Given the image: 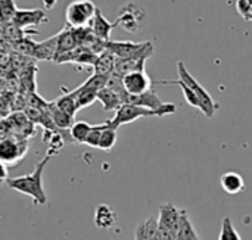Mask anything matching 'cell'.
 I'll use <instances>...</instances> for the list:
<instances>
[{"label":"cell","mask_w":252,"mask_h":240,"mask_svg":"<svg viewBox=\"0 0 252 240\" xmlns=\"http://www.w3.org/2000/svg\"><path fill=\"white\" fill-rule=\"evenodd\" d=\"M49 161H50V156H44L35 165L34 171H31L30 174H25V176L9 179L6 184L12 190L30 196L35 205H38V207L46 205L47 196H46V190L43 187V171H44L46 165L49 164Z\"/></svg>","instance_id":"cell-1"},{"label":"cell","mask_w":252,"mask_h":240,"mask_svg":"<svg viewBox=\"0 0 252 240\" xmlns=\"http://www.w3.org/2000/svg\"><path fill=\"white\" fill-rule=\"evenodd\" d=\"M177 72H179V77H180L179 80H182L183 83H186L193 90V93L196 94V97H198V100L201 103V109L199 111L207 118H213L216 115V112L220 109V103H217L211 97V94L199 84V81L189 72V69L186 68L185 62H182V60L177 62Z\"/></svg>","instance_id":"cell-2"},{"label":"cell","mask_w":252,"mask_h":240,"mask_svg":"<svg viewBox=\"0 0 252 240\" xmlns=\"http://www.w3.org/2000/svg\"><path fill=\"white\" fill-rule=\"evenodd\" d=\"M180 218L182 210L171 202L162 204L158 215V240H176L180 227Z\"/></svg>","instance_id":"cell-3"},{"label":"cell","mask_w":252,"mask_h":240,"mask_svg":"<svg viewBox=\"0 0 252 240\" xmlns=\"http://www.w3.org/2000/svg\"><path fill=\"white\" fill-rule=\"evenodd\" d=\"M148 22L146 10L137 3H126L121 6L117 16V27L123 28L127 32H139L145 28Z\"/></svg>","instance_id":"cell-4"},{"label":"cell","mask_w":252,"mask_h":240,"mask_svg":"<svg viewBox=\"0 0 252 240\" xmlns=\"http://www.w3.org/2000/svg\"><path fill=\"white\" fill-rule=\"evenodd\" d=\"M96 4L92 0H74L65 9L66 25L72 28L89 27L96 13Z\"/></svg>","instance_id":"cell-5"},{"label":"cell","mask_w":252,"mask_h":240,"mask_svg":"<svg viewBox=\"0 0 252 240\" xmlns=\"http://www.w3.org/2000/svg\"><path fill=\"white\" fill-rule=\"evenodd\" d=\"M123 103H130V105H137V106H143L152 111H158L161 114V118L170 114H174L177 111V106L174 103H164L158 94L152 90L142 93V94H128L126 93L123 96Z\"/></svg>","instance_id":"cell-6"},{"label":"cell","mask_w":252,"mask_h":240,"mask_svg":"<svg viewBox=\"0 0 252 240\" xmlns=\"http://www.w3.org/2000/svg\"><path fill=\"white\" fill-rule=\"evenodd\" d=\"M145 117H159L161 114L158 111H152L143 106H137V105H130V103H123L117 111L112 120L105 121V124L111 128H118L124 124H130L139 118H145Z\"/></svg>","instance_id":"cell-7"},{"label":"cell","mask_w":252,"mask_h":240,"mask_svg":"<svg viewBox=\"0 0 252 240\" xmlns=\"http://www.w3.org/2000/svg\"><path fill=\"white\" fill-rule=\"evenodd\" d=\"M105 49L112 52L117 59H128L140 55H154V44L151 41H105Z\"/></svg>","instance_id":"cell-8"},{"label":"cell","mask_w":252,"mask_h":240,"mask_svg":"<svg viewBox=\"0 0 252 240\" xmlns=\"http://www.w3.org/2000/svg\"><path fill=\"white\" fill-rule=\"evenodd\" d=\"M154 86H155V83H152V80L146 74V71H134V72H130L123 77V87H124L126 93H128V94L146 93V91L152 90Z\"/></svg>","instance_id":"cell-9"},{"label":"cell","mask_w":252,"mask_h":240,"mask_svg":"<svg viewBox=\"0 0 252 240\" xmlns=\"http://www.w3.org/2000/svg\"><path fill=\"white\" fill-rule=\"evenodd\" d=\"M27 152V142L15 139L0 140V161L7 164H15L24 158Z\"/></svg>","instance_id":"cell-10"},{"label":"cell","mask_w":252,"mask_h":240,"mask_svg":"<svg viewBox=\"0 0 252 240\" xmlns=\"http://www.w3.org/2000/svg\"><path fill=\"white\" fill-rule=\"evenodd\" d=\"M13 22L21 30H27L47 22V15L43 9H18Z\"/></svg>","instance_id":"cell-11"},{"label":"cell","mask_w":252,"mask_h":240,"mask_svg":"<svg viewBox=\"0 0 252 240\" xmlns=\"http://www.w3.org/2000/svg\"><path fill=\"white\" fill-rule=\"evenodd\" d=\"M115 27H117V24H115V22H109V21L103 16L102 10H100L99 7L96 9V13H94L93 19H92L90 24H89V28L92 30V32H93L97 38H100V40H103V41H108V40H109L111 31H112Z\"/></svg>","instance_id":"cell-12"},{"label":"cell","mask_w":252,"mask_h":240,"mask_svg":"<svg viewBox=\"0 0 252 240\" xmlns=\"http://www.w3.org/2000/svg\"><path fill=\"white\" fill-rule=\"evenodd\" d=\"M151 56L152 55H140L128 59H117L114 74H117L118 77H124L134 71H145V63Z\"/></svg>","instance_id":"cell-13"},{"label":"cell","mask_w":252,"mask_h":240,"mask_svg":"<svg viewBox=\"0 0 252 240\" xmlns=\"http://www.w3.org/2000/svg\"><path fill=\"white\" fill-rule=\"evenodd\" d=\"M94 226L99 230H109L117 223V212L106 204H99L93 214Z\"/></svg>","instance_id":"cell-14"},{"label":"cell","mask_w":252,"mask_h":240,"mask_svg":"<svg viewBox=\"0 0 252 240\" xmlns=\"http://www.w3.org/2000/svg\"><path fill=\"white\" fill-rule=\"evenodd\" d=\"M56 50H58V34H55L53 37L44 41L34 43L32 58L38 60H55Z\"/></svg>","instance_id":"cell-15"},{"label":"cell","mask_w":252,"mask_h":240,"mask_svg":"<svg viewBox=\"0 0 252 240\" xmlns=\"http://www.w3.org/2000/svg\"><path fill=\"white\" fill-rule=\"evenodd\" d=\"M78 47V41H77V35H75V30L72 27H65L61 32H58V50H56V56L65 55L72 52L74 49Z\"/></svg>","instance_id":"cell-16"},{"label":"cell","mask_w":252,"mask_h":240,"mask_svg":"<svg viewBox=\"0 0 252 240\" xmlns=\"http://www.w3.org/2000/svg\"><path fill=\"white\" fill-rule=\"evenodd\" d=\"M115 63H117V56L112 52L105 49L102 53L97 55V59L93 65L94 74L109 78L115 71Z\"/></svg>","instance_id":"cell-17"},{"label":"cell","mask_w":252,"mask_h":240,"mask_svg":"<svg viewBox=\"0 0 252 240\" xmlns=\"http://www.w3.org/2000/svg\"><path fill=\"white\" fill-rule=\"evenodd\" d=\"M220 183H221L223 190L229 195H239L241 192L245 190V180L236 171L224 173L220 179Z\"/></svg>","instance_id":"cell-18"},{"label":"cell","mask_w":252,"mask_h":240,"mask_svg":"<svg viewBox=\"0 0 252 240\" xmlns=\"http://www.w3.org/2000/svg\"><path fill=\"white\" fill-rule=\"evenodd\" d=\"M134 240H158V220L149 217L139 223L134 230Z\"/></svg>","instance_id":"cell-19"},{"label":"cell","mask_w":252,"mask_h":240,"mask_svg":"<svg viewBox=\"0 0 252 240\" xmlns=\"http://www.w3.org/2000/svg\"><path fill=\"white\" fill-rule=\"evenodd\" d=\"M97 100L102 103L105 111H117L123 105V96L109 87H103L97 93Z\"/></svg>","instance_id":"cell-20"},{"label":"cell","mask_w":252,"mask_h":240,"mask_svg":"<svg viewBox=\"0 0 252 240\" xmlns=\"http://www.w3.org/2000/svg\"><path fill=\"white\" fill-rule=\"evenodd\" d=\"M47 109H49V114L52 117V121H53L55 128H58V130H69L71 128V125L74 124V118L72 117L66 115L61 109H58L53 102L49 103Z\"/></svg>","instance_id":"cell-21"},{"label":"cell","mask_w":252,"mask_h":240,"mask_svg":"<svg viewBox=\"0 0 252 240\" xmlns=\"http://www.w3.org/2000/svg\"><path fill=\"white\" fill-rule=\"evenodd\" d=\"M176 240H201L186 210H182V218H180V227H179V233Z\"/></svg>","instance_id":"cell-22"},{"label":"cell","mask_w":252,"mask_h":240,"mask_svg":"<svg viewBox=\"0 0 252 240\" xmlns=\"http://www.w3.org/2000/svg\"><path fill=\"white\" fill-rule=\"evenodd\" d=\"M53 103L56 105L58 109H61L62 112H65L66 115H69V117H72V118L75 117V114H77V111H78L77 97H75L74 91H68V93L62 94V96H59Z\"/></svg>","instance_id":"cell-23"},{"label":"cell","mask_w":252,"mask_h":240,"mask_svg":"<svg viewBox=\"0 0 252 240\" xmlns=\"http://www.w3.org/2000/svg\"><path fill=\"white\" fill-rule=\"evenodd\" d=\"M92 130V125L86 121H77L71 125L69 128V137L74 143H80V145H84L86 143V139L89 136Z\"/></svg>","instance_id":"cell-24"},{"label":"cell","mask_w":252,"mask_h":240,"mask_svg":"<svg viewBox=\"0 0 252 240\" xmlns=\"http://www.w3.org/2000/svg\"><path fill=\"white\" fill-rule=\"evenodd\" d=\"M0 32L4 38H7L12 44L19 41L21 38H24V30H21L13 21L12 22H6L0 25Z\"/></svg>","instance_id":"cell-25"},{"label":"cell","mask_w":252,"mask_h":240,"mask_svg":"<svg viewBox=\"0 0 252 240\" xmlns=\"http://www.w3.org/2000/svg\"><path fill=\"white\" fill-rule=\"evenodd\" d=\"M105 124V122H103ZM117 143V130L115 128H111L105 124V128L102 131V136H100V140H99V148L100 150H105V152H109L112 150V148L115 146Z\"/></svg>","instance_id":"cell-26"},{"label":"cell","mask_w":252,"mask_h":240,"mask_svg":"<svg viewBox=\"0 0 252 240\" xmlns=\"http://www.w3.org/2000/svg\"><path fill=\"white\" fill-rule=\"evenodd\" d=\"M18 12V6L15 0H0V25L6 22H12Z\"/></svg>","instance_id":"cell-27"},{"label":"cell","mask_w":252,"mask_h":240,"mask_svg":"<svg viewBox=\"0 0 252 240\" xmlns=\"http://www.w3.org/2000/svg\"><path fill=\"white\" fill-rule=\"evenodd\" d=\"M219 240H242L238 230L233 226V221L230 217H224L223 223H221V229H220V235Z\"/></svg>","instance_id":"cell-28"},{"label":"cell","mask_w":252,"mask_h":240,"mask_svg":"<svg viewBox=\"0 0 252 240\" xmlns=\"http://www.w3.org/2000/svg\"><path fill=\"white\" fill-rule=\"evenodd\" d=\"M103 128H105V124H100V125H92V130H90V133H89V136H87V139H86V143H84V145H87V146H90V148L97 149V148H99V140H100V136H102Z\"/></svg>","instance_id":"cell-29"},{"label":"cell","mask_w":252,"mask_h":240,"mask_svg":"<svg viewBox=\"0 0 252 240\" xmlns=\"http://www.w3.org/2000/svg\"><path fill=\"white\" fill-rule=\"evenodd\" d=\"M236 9L244 16V19L250 21L252 15V0H236Z\"/></svg>","instance_id":"cell-30"},{"label":"cell","mask_w":252,"mask_h":240,"mask_svg":"<svg viewBox=\"0 0 252 240\" xmlns=\"http://www.w3.org/2000/svg\"><path fill=\"white\" fill-rule=\"evenodd\" d=\"M7 180H9V168L4 162L0 161V186L7 183Z\"/></svg>","instance_id":"cell-31"},{"label":"cell","mask_w":252,"mask_h":240,"mask_svg":"<svg viewBox=\"0 0 252 240\" xmlns=\"http://www.w3.org/2000/svg\"><path fill=\"white\" fill-rule=\"evenodd\" d=\"M40 1H41L44 10H52L56 6V3H58V0H40Z\"/></svg>","instance_id":"cell-32"},{"label":"cell","mask_w":252,"mask_h":240,"mask_svg":"<svg viewBox=\"0 0 252 240\" xmlns=\"http://www.w3.org/2000/svg\"><path fill=\"white\" fill-rule=\"evenodd\" d=\"M250 21H252V15H251V16H250Z\"/></svg>","instance_id":"cell-33"}]
</instances>
